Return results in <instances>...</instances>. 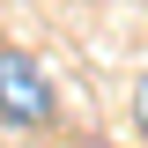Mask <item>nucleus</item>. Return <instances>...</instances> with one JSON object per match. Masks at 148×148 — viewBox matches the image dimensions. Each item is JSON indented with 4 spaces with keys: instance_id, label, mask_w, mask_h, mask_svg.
<instances>
[{
    "instance_id": "f257e3e1",
    "label": "nucleus",
    "mask_w": 148,
    "mask_h": 148,
    "mask_svg": "<svg viewBox=\"0 0 148 148\" xmlns=\"http://www.w3.org/2000/svg\"><path fill=\"white\" fill-rule=\"evenodd\" d=\"M0 119L8 126H52V82L30 52H0Z\"/></svg>"
},
{
    "instance_id": "f03ea898",
    "label": "nucleus",
    "mask_w": 148,
    "mask_h": 148,
    "mask_svg": "<svg viewBox=\"0 0 148 148\" xmlns=\"http://www.w3.org/2000/svg\"><path fill=\"white\" fill-rule=\"evenodd\" d=\"M133 119H141V141H148V82L133 89Z\"/></svg>"
}]
</instances>
